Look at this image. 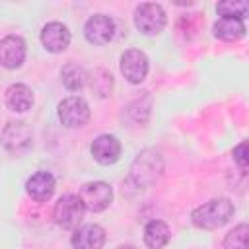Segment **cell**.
<instances>
[{
	"instance_id": "19",
	"label": "cell",
	"mask_w": 249,
	"mask_h": 249,
	"mask_svg": "<svg viewBox=\"0 0 249 249\" xmlns=\"http://www.w3.org/2000/svg\"><path fill=\"white\" fill-rule=\"evenodd\" d=\"M216 12L222 18H231V19H245L249 14V4L245 0H224L216 6Z\"/></svg>"
},
{
	"instance_id": "2",
	"label": "cell",
	"mask_w": 249,
	"mask_h": 249,
	"mask_svg": "<svg viewBox=\"0 0 249 249\" xmlns=\"http://www.w3.org/2000/svg\"><path fill=\"white\" fill-rule=\"evenodd\" d=\"M163 173V158L160 152L148 148L142 150L130 163V179L138 187H152Z\"/></svg>"
},
{
	"instance_id": "7",
	"label": "cell",
	"mask_w": 249,
	"mask_h": 249,
	"mask_svg": "<svg viewBox=\"0 0 249 249\" xmlns=\"http://www.w3.org/2000/svg\"><path fill=\"white\" fill-rule=\"evenodd\" d=\"M148 56L138 49H128L121 54V72L130 84H140L148 76Z\"/></svg>"
},
{
	"instance_id": "3",
	"label": "cell",
	"mask_w": 249,
	"mask_h": 249,
	"mask_svg": "<svg viewBox=\"0 0 249 249\" xmlns=\"http://www.w3.org/2000/svg\"><path fill=\"white\" fill-rule=\"evenodd\" d=\"M84 212H86V208H84L80 196L68 193V195H62V196L56 200V204H54V208H53V218H54V222H56L60 228H64V230H74V228H78L80 222L84 220Z\"/></svg>"
},
{
	"instance_id": "6",
	"label": "cell",
	"mask_w": 249,
	"mask_h": 249,
	"mask_svg": "<svg viewBox=\"0 0 249 249\" xmlns=\"http://www.w3.org/2000/svg\"><path fill=\"white\" fill-rule=\"evenodd\" d=\"M78 196H80L84 208H88L91 212H101L111 204L113 189L105 181H91V183H84L82 185Z\"/></svg>"
},
{
	"instance_id": "21",
	"label": "cell",
	"mask_w": 249,
	"mask_h": 249,
	"mask_svg": "<svg viewBox=\"0 0 249 249\" xmlns=\"http://www.w3.org/2000/svg\"><path fill=\"white\" fill-rule=\"evenodd\" d=\"M91 89H93L99 97L111 95V91H113V76H111L107 70L97 68V70L93 72V76H91Z\"/></svg>"
},
{
	"instance_id": "9",
	"label": "cell",
	"mask_w": 249,
	"mask_h": 249,
	"mask_svg": "<svg viewBox=\"0 0 249 249\" xmlns=\"http://www.w3.org/2000/svg\"><path fill=\"white\" fill-rule=\"evenodd\" d=\"M84 35L91 45H105L115 35V21L109 16L95 14L91 18H88V21L84 25Z\"/></svg>"
},
{
	"instance_id": "5",
	"label": "cell",
	"mask_w": 249,
	"mask_h": 249,
	"mask_svg": "<svg viewBox=\"0 0 249 249\" xmlns=\"http://www.w3.org/2000/svg\"><path fill=\"white\" fill-rule=\"evenodd\" d=\"M56 113L60 123L68 128H80L89 121V105L86 103V99L78 95H70L62 99L56 107Z\"/></svg>"
},
{
	"instance_id": "16",
	"label": "cell",
	"mask_w": 249,
	"mask_h": 249,
	"mask_svg": "<svg viewBox=\"0 0 249 249\" xmlns=\"http://www.w3.org/2000/svg\"><path fill=\"white\" fill-rule=\"evenodd\" d=\"M171 231L163 220H150L144 226V243L148 249H161L169 243Z\"/></svg>"
},
{
	"instance_id": "23",
	"label": "cell",
	"mask_w": 249,
	"mask_h": 249,
	"mask_svg": "<svg viewBox=\"0 0 249 249\" xmlns=\"http://www.w3.org/2000/svg\"><path fill=\"white\" fill-rule=\"evenodd\" d=\"M119 249H136V247H132V245H123V247H119Z\"/></svg>"
},
{
	"instance_id": "17",
	"label": "cell",
	"mask_w": 249,
	"mask_h": 249,
	"mask_svg": "<svg viewBox=\"0 0 249 249\" xmlns=\"http://www.w3.org/2000/svg\"><path fill=\"white\" fill-rule=\"evenodd\" d=\"M214 35L222 41H237L245 35V23L241 19L220 18L214 23Z\"/></svg>"
},
{
	"instance_id": "15",
	"label": "cell",
	"mask_w": 249,
	"mask_h": 249,
	"mask_svg": "<svg viewBox=\"0 0 249 249\" xmlns=\"http://www.w3.org/2000/svg\"><path fill=\"white\" fill-rule=\"evenodd\" d=\"M6 105L10 111L25 113L33 105V91L25 84H12L6 89Z\"/></svg>"
},
{
	"instance_id": "13",
	"label": "cell",
	"mask_w": 249,
	"mask_h": 249,
	"mask_svg": "<svg viewBox=\"0 0 249 249\" xmlns=\"http://www.w3.org/2000/svg\"><path fill=\"white\" fill-rule=\"evenodd\" d=\"M56 181L49 171H37L25 181V191L35 202H47L54 193Z\"/></svg>"
},
{
	"instance_id": "18",
	"label": "cell",
	"mask_w": 249,
	"mask_h": 249,
	"mask_svg": "<svg viewBox=\"0 0 249 249\" xmlns=\"http://www.w3.org/2000/svg\"><path fill=\"white\" fill-rule=\"evenodd\" d=\"M60 80H62V84H64L66 89L78 91V89H82V88L86 86V82H88V72H86L80 64L68 62V64H64L62 70H60Z\"/></svg>"
},
{
	"instance_id": "8",
	"label": "cell",
	"mask_w": 249,
	"mask_h": 249,
	"mask_svg": "<svg viewBox=\"0 0 249 249\" xmlns=\"http://www.w3.org/2000/svg\"><path fill=\"white\" fill-rule=\"evenodd\" d=\"M31 138H33L31 128L21 121L8 123L2 128V146L12 154H21V152L29 150Z\"/></svg>"
},
{
	"instance_id": "14",
	"label": "cell",
	"mask_w": 249,
	"mask_h": 249,
	"mask_svg": "<svg viewBox=\"0 0 249 249\" xmlns=\"http://www.w3.org/2000/svg\"><path fill=\"white\" fill-rule=\"evenodd\" d=\"M70 241L74 249H101L105 243V230L97 224H86L76 228Z\"/></svg>"
},
{
	"instance_id": "10",
	"label": "cell",
	"mask_w": 249,
	"mask_h": 249,
	"mask_svg": "<svg viewBox=\"0 0 249 249\" xmlns=\"http://www.w3.org/2000/svg\"><path fill=\"white\" fill-rule=\"evenodd\" d=\"M25 41L19 35H6L0 41V64L8 70L19 68L25 60Z\"/></svg>"
},
{
	"instance_id": "12",
	"label": "cell",
	"mask_w": 249,
	"mask_h": 249,
	"mask_svg": "<svg viewBox=\"0 0 249 249\" xmlns=\"http://www.w3.org/2000/svg\"><path fill=\"white\" fill-rule=\"evenodd\" d=\"M91 156L101 165H111L121 156V142L113 134H99L91 142Z\"/></svg>"
},
{
	"instance_id": "22",
	"label": "cell",
	"mask_w": 249,
	"mask_h": 249,
	"mask_svg": "<svg viewBox=\"0 0 249 249\" xmlns=\"http://www.w3.org/2000/svg\"><path fill=\"white\" fill-rule=\"evenodd\" d=\"M233 160L237 161V165L245 171L247 169V142H241L233 148Z\"/></svg>"
},
{
	"instance_id": "20",
	"label": "cell",
	"mask_w": 249,
	"mask_h": 249,
	"mask_svg": "<svg viewBox=\"0 0 249 249\" xmlns=\"http://www.w3.org/2000/svg\"><path fill=\"white\" fill-rule=\"evenodd\" d=\"M247 235H249L247 224H237L233 230L226 233L224 249H247Z\"/></svg>"
},
{
	"instance_id": "4",
	"label": "cell",
	"mask_w": 249,
	"mask_h": 249,
	"mask_svg": "<svg viewBox=\"0 0 249 249\" xmlns=\"http://www.w3.org/2000/svg\"><path fill=\"white\" fill-rule=\"evenodd\" d=\"M165 23H167V16H165V10L161 8V4L144 2L134 12V25L144 35H158V33H161Z\"/></svg>"
},
{
	"instance_id": "1",
	"label": "cell",
	"mask_w": 249,
	"mask_h": 249,
	"mask_svg": "<svg viewBox=\"0 0 249 249\" xmlns=\"http://www.w3.org/2000/svg\"><path fill=\"white\" fill-rule=\"evenodd\" d=\"M233 204L230 198H212L191 212V222L200 230H216L230 222L233 216Z\"/></svg>"
},
{
	"instance_id": "11",
	"label": "cell",
	"mask_w": 249,
	"mask_h": 249,
	"mask_svg": "<svg viewBox=\"0 0 249 249\" xmlns=\"http://www.w3.org/2000/svg\"><path fill=\"white\" fill-rule=\"evenodd\" d=\"M41 43L49 53H62L70 45V31L60 21H51L41 29Z\"/></svg>"
}]
</instances>
